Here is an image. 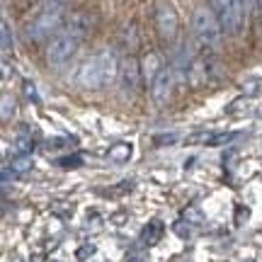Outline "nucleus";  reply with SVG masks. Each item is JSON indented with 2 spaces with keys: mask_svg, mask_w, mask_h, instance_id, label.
<instances>
[{
  "mask_svg": "<svg viewBox=\"0 0 262 262\" xmlns=\"http://www.w3.org/2000/svg\"><path fill=\"white\" fill-rule=\"evenodd\" d=\"M75 255H78V260H88L90 255H95V245H80Z\"/></svg>",
  "mask_w": 262,
  "mask_h": 262,
  "instance_id": "aec40b11",
  "label": "nucleus"
},
{
  "mask_svg": "<svg viewBox=\"0 0 262 262\" xmlns=\"http://www.w3.org/2000/svg\"><path fill=\"white\" fill-rule=\"evenodd\" d=\"M131 143H114L112 148H110V158L114 160V163H126V160L131 158Z\"/></svg>",
  "mask_w": 262,
  "mask_h": 262,
  "instance_id": "ddd939ff",
  "label": "nucleus"
},
{
  "mask_svg": "<svg viewBox=\"0 0 262 262\" xmlns=\"http://www.w3.org/2000/svg\"><path fill=\"white\" fill-rule=\"evenodd\" d=\"M0 110H3V114H0V117H3V122H8L10 114L15 112V100H12L8 93L3 95V107H0Z\"/></svg>",
  "mask_w": 262,
  "mask_h": 262,
  "instance_id": "dca6fc26",
  "label": "nucleus"
},
{
  "mask_svg": "<svg viewBox=\"0 0 262 262\" xmlns=\"http://www.w3.org/2000/svg\"><path fill=\"white\" fill-rule=\"evenodd\" d=\"M216 5V15L221 19V25L228 34H241L243 32V25H245V5L243 0H214Z\"/></svg>",
  "mask_w": 262,
  "mask_h": 262,
  "instance_id": "39448f33",
  "label": "nucleus"
},
{
  "mask_svg": "<svg viewBox=\"0 0 262 262\" xmlns=\"http://www.w3.org/2000/svg\"><path fill=\"white\" fill-rule=\"evenodd\" d=\"M231 139H235V134H211L209 146H219V143H228Z\"/></svg>",
  "mask_w": 262,
  "mask_h": 262,
  "instance_id": "a211bd4d",
  "label": "nucleus"
},
{
  "mask_svg": "<svg viewBox=\"0 0 262 262\" xmlns=\"http://www.w3.org/2000/svg\"><path fill=\"white\" fill-rule=\"evenodd\" d=\"M248 216H250V209H248V206H238V211H235V224L241 226L243 221H248Z\"/></svg>",
  "mask_w": 262,
  "mask_h": 262,
  "instance_id": "412c9836",
  "label": "nucleus"
},
{
  "mask_svg": "<svg viewBox=\"0 0 262 262\" xmlns=\"http://www.w3.org/2000/svg\"><path fill=\"white\" fill-rule=\"evenodd\" d=\"M56 163L61 165V168H80V165H83V158H80V156L75 153V156H66V158H58Z\"/></svg>",
  "mask_w": 262,
  "mask_h": 262,
  "instance_id": "f3484780",
  "label": "nucleus"
},
{
  "mask_svg": "<svg viewBox=\"0 0 262 262\" xmlns=\"http://www.w3.org/2000/svg\"><path fill=\"white\" fill-rule=\"evenodd\" d=\"M126 262H148V255L143 253V250H139V248H134L126 255Z\"/></svg>",
  "mask_w": 262,
  "mask_h": 262,
  "instance_id": "6ab92c4d",
  "label": "nucleus"
},
{
  "mask_svg": "<svg viewBox=\"0 0 262 262\" xmlns=\"http://www.w3.org/2000/svg\"><path fill=\"white\" fill-rule=\"evenodd\" d=\"M172 233L180 235V238H189L192 235V224H189L187 219H180V221L172 224Z\"/></svg>",
  "mask_w": 262,
  "mask_h": 262,
  "instance_id": "2eb2a0df",
  "label": "nucleus"
},
{
  "mask_svg": "<svg viewBox=\"0 0 262 262\" xmlns=\"http://www.w3.org/2000/svg\"><path fill=\"white\" fill-rule=\"evenodd\" d=\"M221 19L214 10L209 8H196L194 12V34L204 47H219L221 44Z\"/></svg>",
  "mask_w": 262,
  "mask_h": 262,
  "instance_id": "20e7f679",
  "label": "nucleus"
},
{
  "mask_svg": "<svg viewBox=\"0 0 262 262\" xmlns=\"http://www.w3.org/2000/svg\"><path fill=\"white\" fill-rule=\"evenodd\" d=\"M27 131H29L27 126H22V134L15 139V150H17V156H29V153H32V148H34L32 136H29Z\"/></svg>",
  "mask_w": 262,
  "mask_h": 262,
  "instance_id": "f8f14e48",
  "label": "nucleus"
},
{
  "mask_svg": "<svg viewBox=\"0 0 262 262\" xmlns=\"http://www.w3.org/2000/svg\"><path fill=\"white\" fill-rule=\"evenodd\" d=\"M250 262H253V260H250Z\"/></svg>",
  "mask_w": 262,
  "mask_h": 262,
  "instance_id": "b1692460",
  "label": "nucleus"
},
{
  "mask_svg": "<svg viewBox=\"0 0 262 262\" xmlns=\"http://www.w3.org/2000/svg\"><path fill=\"white\" fill-rule=\"evenodd\" d=\"M163 71V63H160L158 54H148V56L143 58V68H141V73H143V78L148 80V83H153L156 80V75Z\"/></svg>",
  "mask_w": 262,
  "mask_h": 262,
  "instance_id": "9b49d317",
  "label": "nucleus"
},
{
  "mask_svg": "<svg viewBox=\"0 0 262 262\" xmlns=\"http://www.w3.org/2000/svg\"><path fill=\"white\" fill-rule=\"evenodd\" d=\"M0 39H3V56H10V51L15 47V39H12V29H10L8 19L0 22Z\"/></svg>",
  "mask_w": 262,
  "mask_h": 262,
  "instance_id": "4468645a",
  "label": "nucleus"
},
{
  "mask_svg": "<svg viewBox=\"0 0 262 262\" xmlns=\"http://www.w3.org/2000/svg\"><path fill=\"white\" fill-rule=\"evenodd\" d=\"M175 80H178L175 68H172V66H163V71H160V73L156 75V80L150 83V97H153V102L156 104L168 102L172 90H175Z\"/></svg>",
  "mask_w": 262,
  "mask_h": 262,
  "instance_id": "423d86ee",
  "label": "nucleus"
},
{
  "mask_svg": "<svg viewBox=\"0 0 262 262\" xmlns=\"http://www.w3.org/2000/svg\"><path fill=\"white\" fill-rule=\"evenodd\" d=\"M156 29H158V34L165 41H172V39L178 37L180 19H178V12L172 10V5L160 3L158 8H156Z\"/></svg>",
  "mask_w": 262,
  "mask_h": 262,
  "instance_id": "0eeeda50",
  "label": "nucleus"
},
{
  "mask_svg": "<svg viewBox=\"0 0 262 262\" xmlns=\"http://www.w3.org/2000/svg\"><path fill=\"white\" fill-rule=\"evenodd\" d=\"M68 5V0H44L39 5L37 15L32 17L27 25L25 34L29 41H41V39L51 37L54 32L61 29V19H63V10Z\"/></svg>",
  "mask_w": 262,
  "mask_h": 262,
  "instance_id": "7ed1b4c3",
  "label": "nucleus"
},
{
  "mask_svg": "<svg viewBox=\"0 0 262 262\" xmlns=\"http://www.w3.org/2000/svg\"><path fill=\"white\" fill-rule=\"evenodd\" d=\"M114 78H119V61L114 56V51H100L95 56L85 58L75 68V83L83 90H100L112 83Z\"/></svg>",
  "mask_w": 262,
  "mask_h": 262,
  "instance_id": "f03ea898",
  "label": "nucleus"
},
{
  "mask_svg": "<svg viewBox=\"0 0 262 262\" xmlns=\"http://www.w3.org/2000/svg\"><path fill=\"white\" fill-rule=\"evenodd\" d=\"M25 90H27V95L29 97H32V100H34V102H39V97H37V90H34V85H25Z\"/></svg>",
  "mask_w": 262,
  "mask_h": 262,
  "instance_id": "4be33fe9",
  "label": "nucleus"
},
{
  "mask_svg": "<svg viewBox=\"0 0 262 262\" xmlns=\"http://www.w3.org/2000/svg\"><path fill=\"white\" fill-rule=\"evenodd\" d=\"M32 168H34L32 156H17V158L12 160V165H5V168H3V182H8L10 175H12V178H17V175H27Z\"/></svg>",
  "mask_w": 262,
  "mask_h": 262,
  "instance_id": "1a4fd4ad",
  "label": "nucleus"
},
{
  "mask_svg": "<svg viewBox=\"0 0 262 262\" xmlns=\"http://www.w3.org/2000/svg\"><path fill=\"white\" fill-rule=\"evenodd\" d=\"M175 139H178L175 134H170V136H158V139H156V143H172Z\"/></svg>",
  "mask_w": 262,
  "mask_h": 262,
  "instance_id": "5701e85b",
  "label": "nucleus"
},
{
  "mask_svg": "<svg viewBox=\"0 0 262 262\" xmlns=\"http://www.w3.org/2000/svg\"><path fill=\"white\" fill-rule=\"evenodd\" d=\"M165 233V228H163V221L158 219H153L148 224L143 226V231H141V245H146V248H153V245L160 243V238Z\"/></svg>",
  "mask_w": 262,
  "mask_h": 262,
  "instance_id": "9d476101",
  "label": "nucleus"
},
{
  "mask_svg": "<svg viewBox=\"0 0 262 262\" xmlns=\"http://www.w3.org/2000/svg\"><path fill=\"white\" fill-rule=\"evenodd\" d=\"M141 63L136 61L134 56H124L122 61H119V83H122V90L126 95H136V90H139L141 85Z\"/></svg>",
  "mask_w": 262,
  "mask_h": 262,
  "instance_id": "6e6552de",
  "label": "nucleus"
},
{
  "mask_svg": "<svg viewBox=\"0 0 262 262\" xmlns=\"http://www.w3.org/2000/svg\"><path fill=\"white\" fill-rule=\"evenodd\" d=\"M95 27V15L88 10H75L68 17L63 27L56 32V37L49 41L47 49V63L49 66H63L66 61H71L78 47L83 44V39L93 32Z\"/></svg>",
  "mask_w": 262,
  "mask_h": 262,
  "instance_id": "f257e3e1",
  "label": "nucleus"
}]
</instances>
